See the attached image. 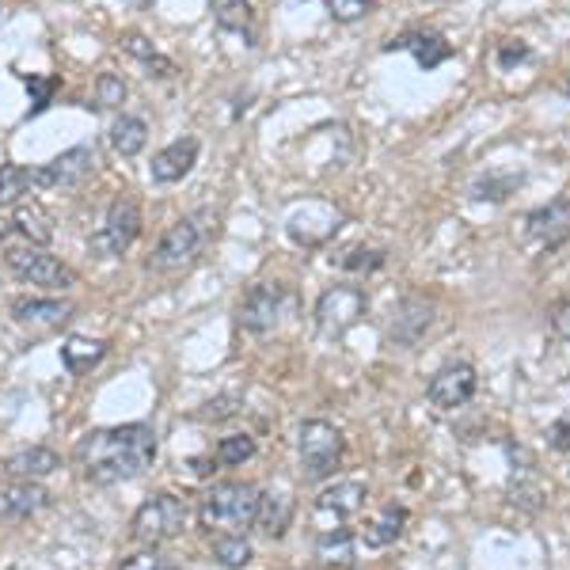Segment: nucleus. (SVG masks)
<instances>
[{
    "label": "nucleus",
    "mask_w": 570,
    "mask_h": 570,
    "mask_svg": "<svg viewBox=\"0 0 570 570\" xmlns=\"http://www.w3.org/2000/svg\"><path fill=\"white\" fill-rule=\"evenodd\" d=\"M297 449H301V472H305L308 483H316V480H327L338 468V461H343V453H346V441L338 426H331L324 419H308L297 434Z\"/></svg>",
    "instance_id": "0eeeda50"
},
{
    "label": "nucleus",
    "mask_w": 570,
    "mask_h": 570,
    "mask_svg": "<svg viewBox=\"0 0 570 570\" xmlns=\"http://www.w3.org/2000/svg\"><path fill=\"white\" fill-rule=\"evenodd\" d=\"M525 240L532 252H559L570 240V198H551L525 217Z\"/></svg>",
    "instance_id": "9b49d317"
},
{
    "label": "nucleus",
    "mask_w": 570,
    "mask_h": 570,
    "mask_svg": "<svg viewBox=\"0 0 570 570\" xmlns=\"http://www.w3.org/2000/svg\"><path fill=\"white\" fill-rule=\"evenodd\" d=\"M551 324H556V335H559V338H567V343H570V301H563V305L556 308Z\"/></svg>",
    "instance_id": "4c0bfd02"
},
{
    "label": "nucleus",
    "mask_w": 570,
    "mask_h": 570,
    "mask_svg": "<svg viewBox=\"0 0 570 570\" xmlns=\"http://www.w3.org/2000/svg\"><path fill=\"white\" fill-rule=\"evenodd\" d=\"M195 164H198V137H179V141H171V145H164L160 153L153 156V164H149V176L153 183H183L195 171Z\"/></svg>",
    "instance_id": "dca6fc26"
},
{
    "label": "nucleus",
    "mask_w": 570,
    "mask_h": 570,
    "mask_svg": "<svg viewBox=\"0 0 570 570\" xmlns=\"http://www.w3.org/2000/svg\"><path fill=\"white\" fill-rule=\"evenodd\" d=\"M426 4H438V0H426Z\"/></svg>",
    "instance_id": "79ce46f5"
},
{
    "label": "nucleus",
    "mask_w": 570,
    "mask_h": 570,
    "mask_svg": "<svg viewBox=\"0 0 570 570\" xmlns=\"http://www.w3.org/2000/svg\"><path fill=\"white\" fill-rule=\"evenodd\" d=\"M118 46H122L126 53H130V58H137L141 61L145 69H149V77H160V80H171L176 77V61L171 58H164L160 50H156V46L145 39L141 31H126V35H118Z\"/></svg>",
    "instance_id": "4be33fe9"
},
{
    "label": "nucleus",
    "mask_w": 570,
    "mask_h": 570,
    "mask_svg": "<svg viewBox=\"0 0 570 570\" xmlns=\"http://www.w3.org/2000/svg\"><path fill=\"white\" fill-rule=\"evenodd\" d=\"M338 266H346V271H357V274H362V271H381V266H384V252H381V247H362V244H357V247H351V252L343 255V259H338Z\"/></svg>",
    "instance_id": "2f4dec72"
},
{
    "label": "nucleus",
    "mask_w": 570,
    "mask_h": 570,
    "mask_svg": "<svg viewBox=\"0 0 570 570\" xmlns=\"http://www.w3.org/2000/svg\"><path fill=\"white\" fill-rule=\"evenodd\" d=\"M96 99H99V107H122L126 104V80L118 77V72H99V80H96Z\"/></svg>",
    "instance_id": "7c9ffc66"
},
{
    "label": "nucleus",
    "mask_w": 570,
    "mask_h": 570,
    "mask_svg": "<svg viewBox=\"0 0 570 570\" xmlns=\"http://www.w3.org/2000/svg\"><path fill=\"white\" fill-rule=\"evenodd\" d=\"M384 50H389V53L392 50H407L422 69H438L441 61L453 58V46L441 39L438 31H407V35H400V39L384 42Z\"/></svg>",
    "instance_id": "f3484780"
},
{
    "label": "nucleus",
    "mask_w": 570,
    "mask_h": 570,
    "mask_svg": "<svg viewBox=\"0 0 570 570\" xmlns=\"http://www.w3.org/2000/svg\"><path fill=\"white\" fill-rule=\"evenodd\" d=\"M96 176V149L91 145H72L50 164L35 168V187L39 190H72L85 179Z\"/></svg>",
    "instance_id": "9d476101"
},
{
    "label": "nucleus",
    "mask_w": 570,
    "mask_h": 570,
    "mask_svg": "<svg viewBox=\"0 0 570 570\" xmlns=\"http://www.w3.org/2000/svg\"><path fill=\"white\" fill-rule=\"evenodd\" d=\"M293 510H297V505H293L289 491H266L259 499V518H255V525H259L271 540H282L293 521Z\"/></svg>",
    "instance_id": "412c9836"
},
{
    "label": "nucleus",
    "mask_w": 570,
    "mask_h": 570,
    "mask_svg": "<svg viewBox=\"0 0 570 570\" xmlns=\"http://www.w3.org/2000/svg\"><path fill=\"white\" fill-rule=\"evenodd\" d=\"M23 85H27V91L35 96L31 115H42V110L50 107V99H53V91H58L61 80H58V77H23Z\"/></svg>",
    "instance_id": "72a5a7b5"
},
{
    "label": "nucleus",
    "mask_w": 570,
    "mask_h": 570,
    "mask_svg": "<svg viewBox=\"0 0 570 570\" xmlns=\"http://www.w3.org/2000/svg\"><path fill=\"white\" fill-rule=\"evenodd\" d=\"M202 220H206V214L179 217L176 225H171L168 233L160 236V244H156V252H153V259H149V271H156V274L187 271V266L202 255V247H206V236H209V225H202Z\"/></svg>",
    "instance_id": "423d86ee"
},
{
    "label": "nucleus",
    "mask_w": 570,
    "mask_h": 570,
    "mask_svg": "<svg viewBox=\"0 0 570 570\" xmlns=\"http://www.w3.org/2000/svg\"><path fill=\"white\" fill-rule=\"evenodd\" d=\"M110 346L104 343V338H80V335H72L61 343V362H66V370L72 376H85L96 370L99 362L107 357Z\"/></svg>",
    "instance_id": "5701e85b"
},
{
    "label": "nucleus",
    "mask_w": 570,
    "mask_h": 570,
    "mask_svg": "<svg viewBox=\"0 0 570 570\" xmlns=\"http://www.w3.org/2000/svg\"><path fill=\"white\" fill-rule=\"evenodd\" d=\"M214 559L228 570H244L255 559L252 544L244 540V532H217L214 540Z\"/></svg>",
    "instance_id": "bb28decb"
},
{
    "label": "nucleus",
    "mask_w": 570,
    "mask_h": 570,
    "mask_svg": "<svg viewBox=\"0 0 570 570\" xmlns=\"http://www.w3.org/2000/svg\"><path fill=\"white\" fill-rule=\"evenodd\" d=\"M8 233H20L27 244L46 247L53 240V220L39 202H16L12 220H8Z\"/></svg>",
    "instance_id": "6ab92c4d"
},
{
    "label": "nucleus",
    "mask_w": 570,
    "mask_h": 570,
    "mask_svg": "<svg viewBox=\"0 0 570 570\" xmlns=\"http://www.w3.org/2000/svg\"><path fill=\"white\" fill-rule=\"evenodd\" d=\"M156 430L149 422H126V426L91 430L77 441V464L88 483L115 487L145 475L156 461Z\"/></svg>",
    "instance_id": "f257e3e1"
},
{
    "label": "nucleus",
    "mask_w": 570,
    "mask_h": 570,
    "mask_svg": "<svg viewBox=\"0 0 570 570\" xmlns=\"http://www.w3.org/2000/svg\"><path fill=\"white\" fill-rule=\"evenodd\" d=\"M563 91H567V96H570V77L563 80Z\"/></svg>",
    "instance_id": "ea45409f"
},
{
    "label": "nucleus",
    "mask_w": 570,
    "mask_h": 570,
    "mask_svg": "<svg viewBox=\"0 0 570 570\" xmlns=\"http://www.w3.org/2000/svg\"><path fill=\"white\" fill-rule=\"evenodd\" d=\"M434 312H438V305L430 297H419V293L403 297L400 305L392 308L389 338L395 346H403V351H415L422 338H426V331L434 327Z\"/></svg>",
    "instance_id": "f8f14e48"
},
{
    "label": "nucleus",
    "mask_w": 570,
    "mask_h": 570,
    "mask_svg": "<svg viewBox=\"0 0 570 570\" xmlns=\"http://www.w3.org/2000/svg\"><path fill=\"white\" fill-rule=\"evenodd\" d=\"M403 525H407V510L403 505H384L381 513L370 521V525L362 529V544L365 548H389L395 540L403 537Z\"/></svg>",
    "instance_id": "b1692460"
},
{
    "label": "nucleus",
    "mask_w": 570,
    "mask_h": 570,
    "mask_svg": "<svg viewBox=\"0 0 570 570\" xmlns=\"http://www.w3.org/2000/svg\"><path fill=\"white\" fill-rule=\"evenodd\" d=\"M236 400L233 395H225V400H214V403H206V411H198V419H206V422H220V419H233L236 415Z\"/></svg>",
    "instance_id": "e433bc0d"
},
{
    "label": "nucleus",
    "mask_w": 570,
    "mask_h": 570,
    "mask_svg": "<svg viewBox=\"0 0 570 570\" xmlns=\"http://www.w3.org/2000/svg\"><path fill=\"white\" fill-rule=\"evenodd\" d=\"M365 308H370V297H365V289H357V285H331V289L320 293L316 301V327L324 331V335L338 338L346 335L357 320L365 316Z\"/></svg>",
    "instance_id": "1a4fd4ad"
},
{
    "label": "nucleus",
    "mask_w": 570,
    "mask_h": 570,
    "mask_svg": "<svg viewBox=\"0 0 570 570\" xmlns=\"http://www.w3.org/2000/svg\"><path fill=\"white\" fill-rule=\"evenodd\" d=\"M72 316H77V308H72L69 301H58V297H20V301H12V320L23 331H35V335L61 331Z\"/></svg>",
    "instance_id": "4468645a"
},
{
    "label": "nucleus",
    "mask_w": 570,
    "mask_h": 570,
    "mask_svg": "<svg viewBox=\"0 0 570 570\" xmlns=\"http://www.w3.org/2000/svg\"><path fill=\"white\" fill-rule=\"evenodd\" d=\"M259 499H263V491L255 483H244V480L214 483L198 510L202 529H209V532L252 529L255 518H259Z\"/></svg>",
    "instance_id": "f03ea898"
},
{
    "label": "nucleus",
    "mask_w": 570,
    "mask_h": 570,
    "mask_svg": "<svg viewBox=\"0 0 570 570\" xmlns=\"http://www.w3.org/2000/svg\"><path fill=\"white\" fill-rule=\"evenodd\" d=\"M365 499H370V491H365V483L357 480H346V483H335L327 487L324 494L316 499V510L324 513V518H335V521H346L354 518L357 510L365 505Z\"/></svg>",
    "instance_id": "a211bd4d"
},
{
    "label": "nucleus",
    "mask_w": 570,
    "mask_h": 570,
    "mask_svg": "<svg viewBox=\"0 0 570 570\" xmlns=\"http://www.w3.org/2000/svg\"><path fill=\"white\" fill-rule=\"evenodd\" d=\"M548 445H551V449H559V453H570V411H567V415H559L556 422H551Z\"/></svg>",
    "instance_id": "c9c22d12"
},
{
    "label": "nucleus",
    "mask_w": 570,
    "mask_h": 570,
    "mask_svg": "<svg viewBox=\"0 0 570 570\" xmlns=\"http://www.w3.org/2000/svg\"><path fill=\"white\" fill-rule=\"evenodd\" d=\"M145 141H149V126H145V118L137 115H118L115 126H110V145H115L118 156H137L145 149Z\"/></svg>",
    "instance_id": "a878e982"
},
{
    "label": "nucleus",
    "mask_w": 570,
    "mask_h": 570,
    "mask_svg": "<svg viewBox=\"0 0 570 570\" xmlns=\"http://www.w3.org/2000/svg\"><path fill=\"white\" fill-rule=\"evenodd\" d=\"M285 305H289V289H285L282 282H255L240 297L236 320H240V327L247 335H271V331L282 324Z\"/></svg>",
    "instance_id": "6e6552de"
},
{
    "label": "nucleus",
    "mask_w": 570,
    "mask_h": 570,
    "mask_svg": "<svg viewBox=\"0 0 570 570\" xmlns=\"http://www.w3.org/2000/svg\"><path fill=\"white\" fill-rule=\"evenodd\" d=\"M376 4H381V0H327V12L335 23H357V20H365V16H373Z\"/></svg>",
    "instance_id": "c756f323"
},
{
    "label": "nucleus",
    "mask_w": 570,
    "mask_h": 570,
    "mask_svg": "<svg viewBox=\"0 0 570 570\" xmlns=\"http://www.w3.org/2000/svg\"><path fill=\"white\" fill-rule=\"evenodd\" d=\"M187 521H190L187 502L168 491H160L137 505V513L130 521V537L145 548H160V544H168V540L183 537V532H187Z\"/></svg>",
    "instance_id": "7ed1b4c3"
},
{
    "label": "nucleus",
    "mask_w": 570,
    "mask_h": 570,
    "mask_svg": "<svg viewBox=\"0 0 570 570\" xmlns=\"http://www.w3.org/2000/svg\"><path fill=\"white\" fill-rule=\"evenodd\" d=\"M252 456H255V438L252 434H228V438L217 441L214 461L220 468H240V464L252 461Z\"/></svg>",
    "instance_id": "c85d7f7f"
},
{
    "label": "nucleus",
    "mask_w": 570,
    "mask_h": 570,
    "mask_svg": "<svg viewBox=\"0 0 570 570\" xmlns=\"http://www.w3.org/2000/svg\"><path fill=\"white\" fill-rule=\"evenodd\" d=\"M214 20H217L220 31L240 35V39H247V46H255V12H252V0H217V4H214Z\"/></svg>",
    "instance_id": "393cba45"
},
{
    "label": "nucleus",
    "mask_w": 570,
    "mask_h": 570,
    "mask_svg": "<svg viewBox=\"0 0 570 570\" xmlns=\"http://www.w3.org/2000/svg\"><path fill=\"white\" fill-rule=\"evenodd\" d=\"M35 187V168L23 164H0V209L16 206Z\"/></svg>",
    "instance_id": "cd10ccee"
},
{
    "label": "nucleus",
    "mask_w": 570,
    "mask_h": 570,
    "mask_svg": "<svg viewBox=\"0 0 570 570\" xmlns=\"http://www.w3.org/2000/svg\"><path fill=\"white\" fill-rule=\"evenodd\" d=\"M137 236H141V206H137L134 195H118L107 206L104 225L91 233L88 252L96 259H118V255L130 252Z\"/></svg>",
    "instance_id": "39448f33"
},
{
    "label": "nucleus",
    "mask_w": 570,
    "mask_h": 570,
    "mask_svg": "<svg viewBox=\"0 0 570 570\" xmlns=\"http://www.w3.org/2000/svg\"><path fill=\"white\" fill-rule=\"evenodd\" d=\"M525 58H529V46L521 39H505L499 46V69H513L518 61H525Z\"/></svg>",
    "instance_id": "f704fd0d"
},
{
    "label": "nucleus",
    "mask_w": 570,
    "mask_h": 570,
    "mask_svg": "<svg viewBox=\"0 0 570 570\" xmlns=\"http://www.w3.org/2000/svg\"><path fill=\"white\" fill-rule=\"evenodd\" d=\"M214 456H195V461H190V472H195V475H209V472H214Z\"/></svg>",
    "instance_id": "58836bf2"
},
{
    "label": "nucleus",
    "mask_w": 570,
    "mask_h": 570,
    "mask_svg": "<svg viewBox=\"0 0 570 570\" xmlns=\"http://www.w3.org/2000/svg\"><path fill=\"white\" fill-rule=\"evenodd\" d=\"M58 468H61V456L46 445H31V449H23V453H16L4 461L8 475H16V480H35V483L46 480V475H53Z\"/></svg>",
    "instance_id": "aec40b11"
},
{
    "label": "nucleus",
    "mask_w": 570,
    "mask_h": 570,
    "mask_svg": "<svg viewBox=\"0 0 570 570\" xmlns=\"http://www.w3.org/2000/svg\"><path fill=\"white\" fill-rule=\"evenodd\" d=\"M4 266L27 285H42V289H72L80 278L69 263H61L58 255H50L39 244H4Z\"/></svg>",
    "instance_id": "20e7f679"
},
{
    "label": "nucleus",
    "mask_w": 570,
    "mask_h": 570,
    "mask_svg": "<svg viewBox=\"0 0 570 570\" xmlns=\"http://www.w3.org/2000/svg\"><path fill=\"white\" fill-rule=\"evenodd\" d=\"M475 389H480V376H475V370L468 362H449L441 365V370L434 373V381H430V403H434L438 411H456L464 407V403H472Z\"/></svg>",
    "instance_id": "ddd939ff"
},
{
    "label": "nucleus",
    "mask_w": 570,
    "mask_h": 570,
    "mask_svg": "<svg viewBox=\"0 0 570 570\" xmlns=\"http://www.w3.org/2000/svg\"><path fill=\"white\" fill-rule=\"evenodd\" d=\"M118 570H176L168 556H160L156 548H145V551H134V556H126Z\"/></svg>",
    "instance_id": "473e14b6"
},
{
    "label": "nucleus",
    "mask_w": 570,
    "mask_h": 570,
    "mask_svg": "<svg viewBox=\"0 0 570 570\" xmlns=\"http://www.w3.org/2000/svg\"><path fill=\"white\" fill-rule=\"evenodd\" d=\"M141 4H153V0H141Z\"/></svg>",
    "instance_id": "a19ab883"
},
{
    "label": "nucleus",
    "mask_w": 570,
    "mask_h": 570,
    "mask_svg": "<svg viewBox=\"0 0 570 570\" xmlns=\"http://www.w3.org/2000/svg\"><path fill=\"white\" fill-rule=\"evenodd\" d=\"M50 502V494L42 491L35 480H0V525L8 521H27Z\"/></svg>",
    "instance_id": "2eb2a0df"
}]
</instances>
